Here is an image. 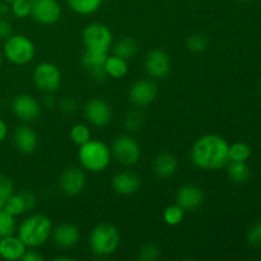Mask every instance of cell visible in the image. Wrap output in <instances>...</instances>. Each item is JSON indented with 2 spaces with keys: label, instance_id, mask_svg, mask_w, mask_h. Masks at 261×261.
Masks as SVG:
<instances>
[{
  "label": "cell",
  "instance_id": "cell-10",
  "mask_svg": "<svg viewBox=\"0 0 261 261\" xmlns=\"http://www.w3.org/2000/svg\"><path fill=\"white\" fill-rule=\"evenodd\" d=\"M158 94V87L150 79H139L134 82L129 89V101L137 109H143L155 101Z\"/></svg>",
  "mask_w": 261,
  "mask_h": 261
},
{
  "label": "cell",
  "instance_id": "cell-30",
  "mask_svg": "<svg viewBox=\"0 0 261 261\" xmlns=\"http://www.w3.org/2000/svg\"><path fill=\"white\" fill-rule=\"evenodd\" d=\"M163 221L167 226H178L181 222L184 221L185 217V211L181 208L178 204H173V205H168L167 208L163 211Z\"/></svg>",
  "mask_w": 261,
  "mask_h": 261
},
{
  "label": "cell",
  "instance_id": "cell-40",
  "mask_svg": "<svg viewBox=\"0 0 261 261\" xmlns=\"http://www.w3.org/2000/svg\"><path fill=\"white\" fill-rule=\"evenodd\" d=\"M8 137V125L4 120L0 117V143L4 142Z\"/></svg>",
  "mask_w": 261,
  "mask_h": 261
},
{
  "label": "cell",
  "instance_id": "cell-8",
  "mask_svg": "<svg viewBox=\"0 0 261 261\" xmlns=\"http://www.w3.org/2000/svg\"><path fill=\"white\" fill-rule=\"evenodd\" d=\"M111 154L122 166L132 167L139 162L142 149H140V145L137 142V139H134L129 134H124L119 135L112 142Z\"/></svg>",
  "mask_w": 261,
  "mask_h": 261
},
{
  "label": "cell",
  "instance_id": "cell-1",
  "mask_svg": "<svg viewBox=\"0 0 261 261\" xmlns=\"http://www.w3.org/2000/svg\"><path fill=\"white\" fill-rule=\"evenodd\" d=\"M228 149L229 144L221 135H203L191 148V161L200 170H221L229 162Z\"/></svg>",
  "mask_w": 261,
  "mask_h": 261
},
{
  "label": "cell",
  "instance_id": "cell-21",
  "mask_svg": "<svg viewBox=\"0 0 261 261\" xmlns=\"http://www.w3.org/2000/svg\"><path fill=\"white\" fill-rule=\"evenodd\" d=\"M109 54L94 53V51H84L82 56V65L87 73L94 79H103L106 75L105 71V61Z\"/></svg>",
  "mask_w": 261,
  "mask_h": 261
},
{
  "label": "cell",
  "instance_id": "cell-34",
  "mask_svg": "<svg viewBox=\"0 0 261 261\" xmlns=\"http://www.w3.org/2000/svg\"><path fill=\"white\" fill-rule=\"evenodd\" d=\"M161 256V250L154 244H145L138 252V259L142 261H155Z\"/></svg>",
  "mask_w": 261,
  "mask_h": 261
},
{
  "label": "cell",
  "instance_id": "cell-3",
  "mask_svg": "<svg viewBox=\"0 0 261 261\" xmlns=\"http://www.w3.org/2000/svg\"><path fill=\"white\" fill-rule=\"evenodd\" d=\"M112 160L111 148L101 140L91 139L81 145L78 150L79 165L83 170L92 173L103 172Z\"/></svg>",
  "mask_w": 261,
  "mask_h": 261
},
{
  "label": "cell",
  "instance_id": "cell-27",
  "mask_svg": "<svg viewBox=\"0 0 261 261\" xmlns=\"http://www.w3.org/2000/svg\"><path fill=\"white\" fill-rule=\"evenodd\" d=\"M69 137H70L71 142H73L74 144L81 147V145L86 144L87 142H89V140L92 139V132L91 129H89L88 125L79 122V124H75L71 126Z\"/></svg>",
  "mask_w": 261,
  "mask_h": 261
},
{
  "label": "cell",
  "instance_id": "cell-45",
  "mask_svg": "<svg viewBox=\"0 0 261 261\" xmlns=\"http://www.w3.org/2000/svg\"><path fill=\"white\" fill-rule=\"evenodd\" d=\"M239 2H250V0H239Z\"/></svg>",
  "mask_w": 261,
  "mask_h": 261
},
{
  "label": "cell",
  "instance_id": "cell-26",
  "mask_svg": "<svg viewBox=\"0 0 261 261\" xmlns=\"http://www.w3.org/2000/svg\"><path fill=\"white\" fill-rule=\"evenodd\" d=\"M103 0H66L71 10L76 14L91 15L101 8Z\"/></svg>",
  "mask_w": 261,
  "mask_h": 261
},
{
  "label": "cell",
  "instance_id": "cell-41",
  "mask_svg": "<svg viewBox=\"0 0 261 261\" xmlns=\"http://www.w3.org/2000/svg\"><path fill=\"white\" fill-rule=\"evenodd\" d=\"M55 261H74V257L69 256V255H59V256H56L55 259H54Z\"/></svg>",
  "mask_w": 261,
  "mask_h": 261
},
{
  "label": "cell",
  "instance_id": "cell-36",
  "mask_svg": "<svg viewBox=\"0 0 261 261\" xmlns=\"http://www.w3.org/2000/svg\"><path fill=\"white\" fill-rule=\"evenodd\" d=\"M247 242L251 246H261V222L250 227L246 234Z\"/></svg>",
  "mask_w": 261,
  "mask_h": 261
},
{
  "label": "cell",
  "instance_id": "cell-5",
  "mask_svg": "<svg viewBox=\"0 0 261 261\" xmlns=\"http://www.w3.org/2000/svg\"><path fill=\"white\" fill-rule=\"evenodd\" d=\"M36 55L35 43L25 35H12L4 41L3 56L14 65H25Z\"/></svg>",
  "mask_w": 261,
  "mask_h": 261
},
{
  "label": "cell",
  "instance_id": "cell-37",
  "mask_svg": "<svg viewBox=\"0 0 261 261\" xmlns=\"http://www.w3.org/2000/svg\"><path fill=\"white\" fill-rule=\"evenodd\" d=\"M12 35H13L12 23H10L5 17L0 15V40L5 41Z\"/></svg>",
  "mask_w": 261,
  "mask_h": 261
},
{
  "label": "cell",
  "instance_id": "cell-13",
  "mask_svg": "<svg viewBox=\"0 0 261 261\" xmlns=\"http://www.w3.org/2000/svg\"><path fill=\"white\" fill-rule=\"evenodd\" d=\"M86 173L82 167H68L59 177V188L65 195L76 196L86 188Z\"/></svg>",
  "mask_w": 261,
  "mask_h": 261
},
{
  "label": "cell",
  "instance_id": "cell-31",
  "mask_svg": "<svg viewBox=\"0 0 261 261\" xmlns=\"http://www.w3.org/2000/svg\"><path fill=\"white\" fill-rule=\"evenodd\" d=\"M209 38L208 36L201 32H195L190 35L186 40V47L191 53H203L208 48Z\"/></svg>",
  "mask_w": 261,
  "mask_h": 261
},
{
  "label": "cell",
  "instance_id": "cell-11",
  "mask_svg": "<svg viewBox=\"0 0 261 261\" xmlns=\"http://www.w3.org/2000/svg\"><path fill=\"white\" fill-rule=\"evenodd\" d=\"M12 112L20 121L32 122L37 120L41 115V105L33 96L27 93H20L13 98Z\"/></svg>",
  "mask_w": 261,
  "mask_h": 261
},
{
  "label": "cell",
  "instance_id": "cell-14",
  "mask_svg": "<svg viewBox=\"0 0 261 261\" xmlns=\"http://www.w3.org/2000/svg\"><path fill=\"white\" fill-rule=\"evenodd\" d=\"M144 68L153 79H165L171 73V59L163 50H152L147 54Z\"/></svg>",
  "mask_w": 261,
  "mask_h": 261
},
{
  "label": "cell",
  "instance_id": "cell-32",
  "mask_svg": "<svg viewBox=\"0 0 261 261\" xmlns=\"http://www.w3.org/2000/svg\"><path fill=\"white\" fill-rule=\"evenodd\" d=\"M14 193V182L12 177L5 173H0V208H4L8 199Z\"/></svg>",
  "mask_w": 261,
  "mask_h": 261
},
{
  "label": "cell",
  "instance_id": "cell-19",
  "mask_svg": "<svg viewBox=\"0 0 261 261\" xmlns=\"http://www.w3.org/2000/svg\"><path fill=\"white\" fill-rule=\"evenodd\" d=\"M111 185L115 193L119 195H133L139 190L142 185V178L133 171H121L112 177Z\"/></svg>",
  "mask_w": 261,
  "mask_h": 261
},
{
  "label": "cell",
  "instance_id": "cell-9",
  "mask_svg": "<svg viewBox=\"0 0 261 261\" xmlns=\"http://www.w3.org/2000/svg\"><path fill=\"white\" fill-rule=\"evenodd\" d=\"M31 17L41 24H55L61 18V5L58 0H30Z\"/></svg>",
  "mask_w": 261,
  "mask_h": 261
},
{
  "label": "cell",
  "instance_id": "cell-33",
  "mask_svg": "<svg viewBox=\"0 0 261 261\" xmlns=\"http://www.w3.org/2000/svg\"><path fill=\"white\" fill-rule=\"evenodd\" d=\"M143 121H144V117H143L142 112L139 110H133V111L127 112L125 116V127L132 133L138 132L143 126Z\"/></svg>",
  "mask_w": 261,
  "mask_h": 261
},
{
  "label": "cell",
  "instance_id": "cell-16",
  "mask_svg": "<svg viewBox=\"0 0 261 261\" xmlns=\"http://www.w3.org/2000/svg\"><path fill=\"white\" fill-rule=\"evenodd\" d=\"M204 199L205 195L203 189L191 184L180 188L176 194V204H178L185 212H194L200 208L204 204Z\"/></svg>",
  "mask_w": 261,
  "mask_h": 261
},
{
  "label": "cell",
  "instance_id": "cell-18",
  "mask_svg": "<svg viewBox=\"0 0 261 261\" xmlns=\"http://www.w3.org/2000/svg\"><path fill=\"white\" fill-rule=\"evenodd\" d=\"M37 205V198L32 191H19V193H13V195L5 203L4 209L9 212L12 216L17 217L20 214L30 212L35 209Z\"/></svg>",
  "mask_w": 261,
  "mask_h": 261
},
{
  "label": "cell",
  "instance_id": "cell-25",
  "mask_svg": "<svg viewBox=\"0 0 261 261\" xmlns=\"http://www.w3.org/2000/svg\"><path fill=\"white\" fill-rule=\"evenodd\" d=\"M227 175L228 178L234 184H244L251 176V171L246 162H233L229 161L227 163Z\"/></svg>",
  "mask_w": 261,
  "mask_h": 261
},
{
  "label": "cell",
  "instance_id": "cell-23",
  "mask_svg": "<svg viewBox=\"0 0 261 261\" xmlns=\"http://www.w3.org/2000/svg\"><path fill=\"white\" fill-rule=\"evenodd\" d=\"M105 71L110 78L121 79L126 76L127 71H129V64H127V60L114 55V54L107 55L106 61H105Z\"/></svg>",
  "mask_w": 261,
  "mask_h": 261
},
{
  "label": "cell",
  "instance_id": "cell-4",
  "mask_svg": "<svg viewBox=\"0 0 261 261\" xmlns=\"http://www.w3.org/2000/svg\"><path fill=\"white\" fill-rule=\"evenodd\" d=\"M121 236L119 229L110 223L97 224L89 236L91 251L98 257H106L115 254L119 249Z\"/></svg>",
  "mask_w": 261,
  "mask_h": 261
},
{
  "label": "cell",
  "instance_id": "cell-17",
  "mask_svg": "<svg viewBox=\"0 0 261 261\" xmlns=\"http://www.w3.org/2000/svg\"><path fill=\"white\" fill-rule=\"evenodd\" d=\"M13 143L18 152L23 154H31L36 150L38 145V135L35 129L28 124H22L15 127L13 133Z\"/></svg>",
  "mask_w": 261,
  "mask_h": 261
},
{
  "label": "cell",
  "instance_id": "cell-38",
  "mask_svg": "<svg viewBox=\"0 0 261 261\" xmlns=\"http://www.w3.org/2000/svg\"><path fill=\"white\" fill-rule=\"evenodd\" d=\"M75 99L73 97H65L63 101L60 102V110L64 112V114H73L75 111Z\"/></svg>",
  "mask_w": 261,
  "mask_h": 261
},
{
  "label": "cell",
  "instance_id": "cell-43",
  "mask_svg": "<svg viewBox=\"0 0 261 261\" xmlns=\"http://www.w3.org/2000/svg\"><path fill=\"white\" fill-rule=\"evenodd\" d=\"M2 64H3V54L0 51V68H2Z\"/></svg>",
  "mask_w": 261,
  "mask_h": 261
},
{
  "label": "cell",
  "instance_id": "cell-20",
  "mask_svg": "<svg viewBox=\"0 0 261 261\" xmlns=\"http://www.w3.org/2000/svg\"><path fill=\"white\" fill-rule=\"evenodd\" d=\"M27 249L28 247L23 244L22 240L18 236H14V234L0 239V257L3 260H22L23 254H24Z\"/></svg>",
  "mask_w": 261,
  "mask_h": 261
},
{
  "label": "cell",
  "instance_id": "cell-44",
  "mask_svg": "<svg viewBox=\"0 0 261 261\" xmlns=\"http://www.w3.org/2000/svg\"><path fill=\"white\" fill-rule=\"evenodd\" d=\"M5 3H13V2H15V0H4Z\"/></svg>",
  "mask_w": 261,
  "mask_h": 261
},
{
  "label": "cell",
  "instance_id": "cell-15",
  "mask_svg": "<svg viewBox=\"0 0 261 261\" xmlns=\"http://www.w3.org/2000/svg\"><path fill=\"white\" fill-rule=\"evenodd\" d=\"M51 240L54 245L61 250L73 249L81 240V231L75 224L61 223L54 227L51 232Z\"/></svg>",
  "mask_w": 261,
  "mask_h": 261
},
{
  "label": "cell",
  "instance_id": "cell-29",
  "mask_svg": "<svg viewBox=\"0 0 261 261\" xmlns=\"http://www.w3.org/2000/svg\"><path fill=\"white\" fill-rule=\"evenodd\" d=\"M15 232H17L15 217L5 211L4 208H0V239L14 234Z\"/></svg>",
  "mask_w": 261,
  "mask_h": 261
},
{
  "label": "cell",
  "instance_id": "cell-22",
  "mask_svg": "<svg viewBox=\"0 0 261 261\" xmlns=\"http://www.w3.org/2000/svg\"><path fill=\"white\" fill-rule=\"evenodd\" d=\"M177 158L171 153H160L153 161V171L160 178H168L177 171Z\"/></svg>",
  "mask_w": 261,
  "mask_h": 261
},
{
  "label": "cell",
  "instance_id": "cell-24",
  "mask_svg": "<svg viewBox=\"0 0 261 261\" xmlns=\"http://www.w3.org/2000/svg\"><path fill=\"white\" fill-rule=\"evenodd\" d=\"M112 51H114V55L120 56L125 60H130L137 55L138 42L135 38L125 36V37L119 38L116 42L112 43Z\"/></svg>",
  "mask_w": 261,
  "mask_h": 261
},
{
  "label": "cell",
  "instance_id": "cell-35",
  "mask_svg": "<svg viewBox=\"0 0 261 261\" xmlns=\"http://www.w3.org/2000/svg\"><path fill=\"white\" fill-rule=\"evenodd\" d=\"M10 12L14 14V17L19 19L31 17V2L30 0H15L10 3Z\"/></svg>",
  "mask_w": 261,
  "mask_h": 261
},
{
  "label": "cell",
  "instance_id": "cell-42",
  "mask_svg": "<svg viewBox=\"0 0 261 261\" xmlns=\"http://www.w3.org/2000/svg\"><path fill=\"white\" fill-rule=\"evenodd\" d=\"M10 8L8 7V4H0V15H3L4 17L7 13H9Z\"/></svg>",
  "mask_w": 261,
  "mask_h": 261
},
{
  "label": "cell",
  "instance_id": "cell-12",
  "mask_svg": "<svg viewBox=\"0 0 261 261\" xmlns=\"http://www.w3.org/2000/svg\"><path fill=\"white\" fill-rule=\"evenodd\" d=\"M87 121L96 127H105L111 122L112 109L105 99L92 98L84 106Z\"/></svg>",
  "mask_w": 261,
  "mask_h": 261
},
{
  "label": "cell",
  "instance_id": "cell-39",
  "mask_svg": "<svg viewBox=\"0 0 261 261\" xmlns=\"http://www.w3.org/2000/svg\"><path fill=\"white\" fill-rule=\"evenodd\" d=\"M23 261H43V256L38 251H36L35 249L25 250V252L22 256Z\"/></svg>",
  "mask_w": 261,
  "mask_h": 261
},
{
  "label": "cell",
  "instance_id": "cell-28",
  "mask_svg": "<svg viewBox=\"0 0 261 261\" xmlns=\"http://www.w3.org/2000/svg\"><path fill=\"white\" fill-rule=\"evenodd\" d=\"M228 155L229 161H233V162H246L251 157V148L246 143H233L229 145Z\"/></svg>",
  "mask_w": 261,
  "mask_h": 261
},
{
  "label": "cell",
  "instance_id": "cell-6",
  "mask_svg": "<svg viewBox=\"0 0 261 261\" xmlns=\"http://www.w3.org/2000/svg\"><path fill=\"white\" fill-rule=\"evenodd\" d=\"M82 42L86 51L109 54L114 43V35L106 24L93 22L84 27L82 32Z\"/></svg>",
  "mask_w": 261,
  "mask_h": 261
},
{
  "label": "cell",
  "instance_id": "cell-2",
  "mask_svg": "<svg viewBox=\"0 0 261 261\" xmlns=\"http://www.w3.org/2000/svg\"><path fill=\"white\" fill-rule=\"evenodd\" d=\"M53 221L45 214H31L18 227V237L28 249H37L50 240Z\"/></svg>",
  "mask_w": 261,
  "mask_h": 261
},
{
  "label": "cell",
  "instance_id": "cell-7",
  "mask_svg": "<svg viewBox=\"0 0 261 261\" xmlns=\"http://www.w3.org/2000/svg\"><path fill=\"white\" fill-rule=\"evenodd\" d=\"M36 88L42 93H55L59 91L63 82L61 71L55 64L43 61L35 66L32 74Z\"/></svg>",
  "mask_w": 261,
  "mask_h": 261
}]
</instances>
